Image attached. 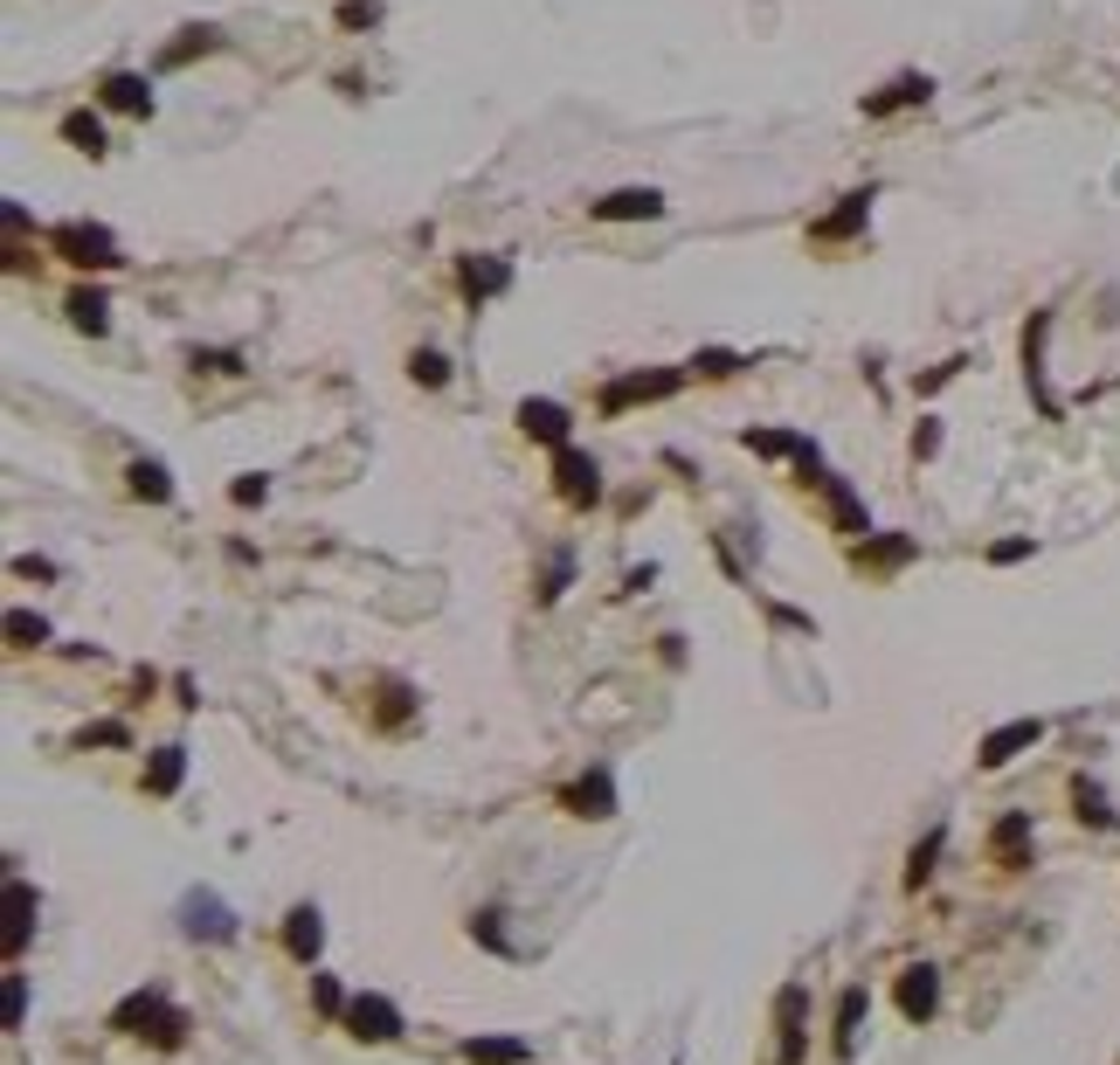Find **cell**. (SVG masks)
Returning a JSON list of instances; mask_svg holds the SVG:
<instances>
[{
  "label": "cell",
  "mask_w": 1120,
  "mask_h": 1065,
  "mask_svg": "<svg viewBox=\"0 0 1120 1065\" xmlns=\"http://www.w3.org/2000/svg\"><path fill=\"white\" fill-rule=\"evenodd\" d=\"M865 215H871V187H865V195H844L838 215L816 222V242H838V236H851V228H865Z\"/></svg>",
  "instance_id": "cell-19"
},
{
  "label": "cell",
  "mask_w": 1120,
  "mask_h": 1065,
  "mask_svg": "<svg viewBox=\"0 0 1120 1065\" xmlns=\"http://www.w3.org/2000/svg\"><path fill=\"white\" fill-rule=\"evenodd\" d=\"M263 491H270L263 478H236V505H263Z\"/></svg>",
  "instance_id": "cell-39"
},
{
  "label": "cell",
  "mask_w": 1120,
  "mask_h": 1065,
  "mask_svg": "<svg viewBox=\"0 0 1120 1065\" xmlns=\"http://www.w3.org/2000/svg\"><path fill=\"white\" fill-rule=\"evenodd\" d=\"M464 291L470 298H491V291H505V284H512V263L505 256H464Z\"/></svg>",
  "instance_id": "cell-13"
},
{
  "label": "cell",
  "mask_w": 1120,
  "mask_h": 1065,
  "mask_svg": "<svg viewBox=\"0 0 1120 1065\" xmlns=\"http://www.w3.org/2000/svg\"><path fill=\"white\" fill-rule=\"evenodd\" d=\"M678 380H685V374H678V367H657V374H630V380H609V388H602V409H630V402H664V394H678Z\"/></svg>",
  "instance_id": "cell-4"
},
{
  "label": "cell",
  "mask_w": 1120,
  "mask_h": 1065,
  "mask_svg": "<svg viewBox=\"0 0 1120 1065\" xmlns=\"http://www.w3.org/2000/svg\"><path fill=\"white\" fill-rule=\"evenodd\" d=\"M651 215H664L657 187H616L609 201H595V222H651Z\"/></svg>",
  "instance_id": "cell-7"
},
{
  "label": "cell",
  "mask_w": 1120,
  "mask_h": 1065,
  "mask_svg": "<svg viewBox=\"0 0 1120 1065\" xmlns=\"http://www.w3.org/2000/svg\"><path fill=\"white\" fill-rule=\"evenodd\" d=\"M49 250L70 256L77 271H118V263H125L118 242H111V228H98V222H63V228L49 236Z\"/></svg>",
  "instance_id": "cell-2"
},
{
  "label": "cell",
  "mask_w": 1120,
  "mask_h": 1065,
  "mask_svg": "<svg viewBox=\"0 0 1120 1065\" xmlns=\"http://www.w3.org/2000/svg\"><path fill=\"white\" fill-rule=\"evenodd\" d=\"M740 443L762 450V456H803V450H809V436H789V429H747Z\"/></svg>",
  "instance_id": "cell-24"
},
{
  "label": "cell",
  "mask_w": 1120,
  "mask_h": 1065,
  "mask_svg": "<svg viewBox=\"0 0 1120 1065\" xmlns=\"http://www.w3.org/2000/svg\"><path fill=\"white\" fill-rule=\"evenodd\" d=\"M775 1024H782V1065H795V1058H803V989H782Z\"/></svg>",
  "instance_id": "cell-17"
},
{
  "label": "cell",
  "mask_w": 1120,
  "mask_h": 1065,
  "mask_svg": "<svg viewBox=\"0 0 1120 1065\" xmlns=\"http://www.w3.org/2000/svg\"><path fill=\"white\" fill-rule=\"evenodd\" d=\"M1023 554H1031V540H996V547H990V561H1003V567L1023 561Z\"/></svg>",
  "instance_id": "cell-38"
},
{
  "label": "cell",
  "mask_w": 1120,
  "mask_h": 1065,
  "mask_svg": "<svg viewBox=\"0 0 1120 1065\" xmlns=\"http://www.w3.org/2000/svg\"><path fill=\"white\" fill-rule=\"evenodd\" d=\"M567 810H575V816H616V782H609V768L581 775V782L567 789Z\"/></svg>",
  "instance_id": "cell-9"
},
{
  "label": "cell",
  "mask_w": 1120,
  "mask_h": 1065,
  "mask_svg": "<svg viewBox=\"0 0 1120 1065\" xmlns=\"http://www.w3.org/2000/svg\"><path fill=\"white\" fill-rule=\"evenodd\" d=\"M692 367H699V374H713V380H719V374H733V367H740V353H719V347H713V353H699V360H692Z\"/></svg>",
  "instance_id": "cell-33"
},
{
  "label": "cell",
  "mask_w": 1120,
  "mask_h": 1065,
  "mask_svg": "<svg viewBox=\"0 0 1120 1065\" xmlns=\"http://www.w3.org/2000/svg\"><path fill=\"white\" fill-rule=\"evenodd\" d=\"M934 859H941V830H934V837H920V844H914V859H906V886H927V872H934Z\"/></svg>",
  "instance_id": "cell-29"
},
{
  "label": "cell",
  "mask_w": 1120,
  "mask_h": 1065,
  "mask_svg": "<svg viewBox=\"0 0 1120 1065\" xmlns=\"http://www.w3.org/2000/svg\"><path fill=\"white\" fill-rule=\"evenodd\" d=\"M312 997H318V1011H347V997H339L332 976H312Z\"/></svg>",
  "instance_id": "cell-35"
},
{
  "label": "cell",
  "mask_w": 1120,
  "mask_h": 1065,
  "mask_svg": "<svg viewBox=\"0 0 1120 1065\" xmlns=\"http://www.w3.org/2000/svg\"><path fill=\"white\" fill-rule=\"evenodd\" d=\"M816 485H823V491H830V512H838V526H844V532H865V505H858V499H851V491H844L838 478H816Z\"/></svg>",
  "instance_id": "cell-27"
},
{
  "label": "cell",
  "mask_w": 1120,
  "mask_h": 1065,
  "mask_svg": "<svg viewBox=\"0 0 1120 1065\" xmlns=\"http://www.w3.org/2000/svg\"><path fill=\"white\" fill-rule=\"evenodd\" d=\"M63 139L77 146V152H90V160H98V152H104V125L90 118V111H70V118H63Z\"/></svg>",
  "instance_id": "cell-25"
},
{
  "label": "cell",
  "mask_w": 1120,
  "mask_h": 1065,
  "mask_svg": "<svg viewBox=\"0 0 1120 1065\" xmlns=\"http://www.w3.org/2000/svg\"><path fill=\"white\" fill-rule=\"evenodd\" d=\"M125 478H131V491H139V499H153V505L174 499V478H166V464H153V456H139Z\"/></svg>",
  "instance_id": "cell-20"
},
{
  "label": "cell",
  "mask_w": 1120,
  "mask_h": 1065,
  "mask_svg": "<svg viewBox=\"0 0 1120 1065\" xmlns=\"http://www.w3.org/2000/svg\"><path fill=\"white\" fill-rule=\"evenodd\" d=\"M104 312H111L104 291H90V284H84V291H70V326H77V333H104Z\"/></svg>",
  "instance_id": "cell-23"
},
{
  "label": "cell",
  "mask_w": 1120,
  "mask_h": 1065,
  "mask_svg": "<svg viewBox=\"0 0 1120 1065\" xmlns=\"http://www.w3.org/2000/svg\"><path fill=\"white\" fill-rule=\"evenodd\" d=\"M1037 740H1044V727H1037V719H1010V727H996L990 740H982V768H1003V761H1017L1023 748H1037Z\"/></svg>",
  "instance_id": "cell-8"
},
{
  "label": "cell",
  "mask_w": 1120,
  "mask_h": 1065,
  "mask_svg": "<svg viewBox=\"0 0 1120 1065\" xmlns=\"http://www.w3.org/2000/svg\"><path fill=\"white\" fill-rule=\"evenodd\" d=\"M554 478H561V499L567 505H595L602 499V464H595V456H581V450H561L554 456Z\"/></svg>",
  "instance_id": "cell-5"
},
{
  "label": "cell",
  "mask_w": 1120,
  "mask_h": 1065,
  "mask_svg": "<svg viewBox=\"0 0 1120 1065\" xmlns=\"http://www.w3.org/2000/svg\"><path fill=\"white\" fill-rule=\"evenodd\" d=\"M941 450V423H920L914 429V456H934Z\"/></svg>",
  "instance_id": "cell-37"
},
{
  "label": "cell",
  "mask_w": 1120,
  "mask_h": 1065,
  "mask_svg": "<svg viewBox=\"0 0 1120 1065\" xmlns=\"http://www.w3.org/2000/svg\"><path fill=\"white\" fill-rule=\"evenodd\" d=\"M180 920H187V935H194V941H236V913L222 906L215 892H187Z\"/></svg>",
  "instance_id": "cell-6"
},
{
  "label": "cell",
  "mask_w": 1120,
  "mask_h": 1065,
  "mask_svg": "<svg viewBox=\"0 0 1120 1065\" xmlns=\"http://www.w3.org/2000/svg\"><path fill=\"white\" fill-rule=\"evenodd\" d=\"M347 1031L367 1038V1044H388V1038H402V1011H394L388 997H367V989H360L347 1003Z\"/></svg>",
  "instance_id": "cell-3"
},
{
  "label": "cell",
  "mask_w": 1120,
  "mask_h": 1065,
  "mask_svg": "<svg viewBox=\"0 0 1120 1065\" xmlns=\"http://www.w3.org/2000/svg\"><path fill=\"white\" fill-rule=\"evenodd\" d=\"M111 1031L153 1038V1044H166V1052H174V1044H180V1031H187V1017H180L174 1003L160 997V989H139V997H125L118 1011H111Z\"/></svg>",
  "instance_id": "cell-1"
},
{
  "label": "cell",
  "mask_w": 1120,
  "mask_h": 1065,
  "mask_svg": "<svg viewBox=\"0 0 1120 1065\" xmlns=\"http://www.w3.org/2000/svg\"><path fill=\"white\" fill-rule=\"evenodd\" d=\"M318 941H326V920H318V906H298L291 920H284V948H291L298 962H312Z\"/></svg>",
  "instance_id": "cell-15"
},
{
  "label": "cell",
  "mask_w": 1120,
  "mask_h": 1065,
  "mask_svg": "<svg viewBox=\"0 0 1120 1065\" xmlns=\"http://www.w3.org/2000/svg\"><path fill=\"white\" fill-rule=\"evenodd\" d=\"M28 927H35V892L22 879H8V962L28 948Z\"/></svg>",
  "instance_id": "cell-14"
},
{
  "label": "cell",
  "mask_w": 1120,
  "mask_h": 1065,
  "mask_svg": "<svg viewBox=\"0 0 1120 1065\" xmlns=\"http://www.w3.org/2000/svg\"><path fill=\"white\" fill-rule=\"evenodd\" d=\"M464 1058L470 1065H526V1058H533V1044H526V1038H470Z\"/></svg>",
  "instance_id": "cell-16"
},
{
  "label": "cell",
  "mask_w": 1120,
  "mask_h": 1065,
  "mask_svg": "<svg viewBox=\"0 0 1120 1065\" xmlns=\"http://www.w3.org/2000/svg\"><path fill=\"white\" fill-rule=\"evenodd\" d=\"M180 775H187V748H160L153 768H146V789H153V795H174Z\"/></svg>",
  "instance_id": "cell-21"
},
{
  "label": "cell",
  "mask_w": 1120,
  "mask_h": 1065,
  "mask_svg": "<svg viewBox=\"0 0 1120 1065\" xmlns=\"http://www.w3.org/2000/svg\"><path fill=\"white\" fill-rule=\"evenodd\" d=\"M858 1024H865V989H844L838 1003V1052L851 1058V1044H858Z\"/></svg>",
  "instance_id": "cell-26"
},
{
  "label": "cell",
  "mask_w": 1120,
  "mask_h": 1065,
  "mask_svg": "<svg viewBox=\"0 0 1120 1065\" xmlns=\"http://www.w3.org/2000/svg\"><path fill=\"white\" fill-rule=\"evenodd\" d=\"M408 374L423 380V388H443V380H450V360H443V353H415V360H408Z\"/></svg>",
  "instance_id": "cell-30"
},
{
  "label": "cell",
  "mask_w": 1120,
  "mask_h": 1065,
  "mask_svg": "<svg viewBox=\"0 0 1120 1065\" xmlns=\"http://www.w3.org/2000/svg\"><path fill=\"white\" fill-rule=\"evenodd\" d=\"M906 554H914V540H871L858 561H879V567H892V561H906Z\"/></svg>",
  "instance_id": "cell-32"
},
{
  "label": "cell",
  "mask_w": 1120,
  "mask_h": 1065,
  "mask_svg": "<svg viewBox=\"0 0 1120 1065\" xmlns=\"http://www.w3.org/2000/svg\"><path fill=\"white\" fill-rule=\"evenodd\" d=\"M927 76H899L892 90H879V98H865V118H885V111H899V104H927Z\"/></svg>",
  "instance_id": "cell-18"
},
{
  "label": "cell",
  "mask_w": 1120,
  "mask_h": 1065,
  "mask_svg": "<svg viewBox=\"0 0 1120 1065\" xmlns=\"http://www.w3.org/2000/svg\"><path fill=\"white\" fill-rule=\"evenodd\" d=\"M519 429L540 436V443H554V450H567V409L561 402H519Z\"/></svg>",
  "instance_id": "cell-11"
},
{
  "label": "cell",
  "mask_w": 1120,
  "mask_h": 1065,
  "mask_svg": "<svg viewBox=\"0 0 1120 1065\" xmlns=\"http://www.w3.org/2000/svg\"><path fill=\"white\" fill-rule=\"evenodd\" d=\"M1023 844H1031V816H1003L996 837H990V851L1003 865H1023Z\"/></svg>",
  "instance_id": "cell-22"
},
{
  "label": "cell",
  "mask_w": 1120,
  "mask_h": 1065,
  "mask_svg": "<svg viewBox=\"0 0 1120 1065\" xmlns=\"http://www.w3.org/2000/svg\"><path fill=\"white\" fill-rule=\"evenodd\" d=\"M934 997H941V982H934V968H927V962L899 976V1011L914 1017V1024H920V1017H934Z\"/></svg>",
  "instance_id": "cell-12"
},
{
  "label": "cell",
  "mask_w": 1120,
  "mask_h": 1065,
  "mask_svg": "<svg viewBox=\"0 0 1120 1065\" xmlns=\"http://www.w3.org/2000/svg\"><path fill=\"white\" fill-rule=\"evenodd\" d=\"M470 935H478L485 948H499V955H505V935H499V913H478V920H470Z\"/></svg>",
  "instance_id": "cell-34"
},
{
  "label": "cell",
  "mask_w": 1120,
  "mask_h": 1065,
  "mask_svg": "<svg viewBox=\"0 0 1120 1065\" xmlns=\"http://www.w3.org/2000/svg\"><path fill=\"white\" fill-rule=\"evenodd\" d=\"M22 1011H28V989H22V976H14V968H8V1031H14V1024H22Z\"/></svg>",
  "instance_id": "cell-36"
},
{
  "label": "cell",
  "mask_w": 1120,
  "mask_h": 1065,
  "mask_svg": "<svg viewBox=\"0 0 1120 1065\" xmlns=\"http://www.w3.org/2000/svg\"><path fill=\"white\" fill-rule=\"evenodd\" d=\"M1072 803H1079V816H1086V824H1113V810H1107V795H1099L1093 782H1079V789H1072Z\"/></svg>",
  "instance_id": "cell-31"
},
{
  "label": "cell",
  "mask_w": 1120,
  "mask_h": 1065,
  "mask_svg": "<svg viewBox=\"0 0 1120 1065\" xmlns=\"http://www.w3.org/2000/svg\"><path fill=\"white\" fill-rule=\"evenodd\" d=\"M8 637L22 643V651H35V643H49V623L28 616V609H8Z\"/></svg>",
  "instance_id": "cell-28"
},
{
  "label": "cell",
  "mask_w": 1120,
  "mask_h": 1065,
  "mask_svg": "<svg viewBox=\"0 0 1120 1065\" xmlns=\"http://www.w3.org/2000/svg\"><path fill=\"white\" fill-rule=\"evenodd\" d=\"M104 104H111V111H131V118H146V111H153V84H146V76H131V70H111V76H104Z\"/></svg>",
  "instance_id": "cell-10"
}]
</instances>
